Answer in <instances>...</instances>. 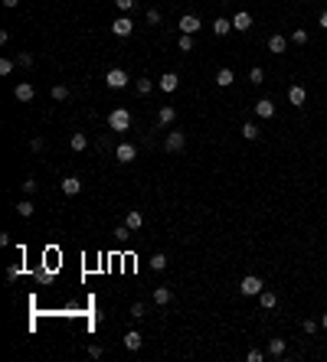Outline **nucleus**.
Instances as JSON below:
<instances>
[{
    "instance_id": "obj_1",
    "label": "nucleus",
    "mask_w": 327,
    "mask_h": 362,
    "mask_svg": "<svg viewBox=\"0 0 327 362\" xmlns=\"http://www.w3.org/2000/svg\"><path fill=\"white\" fill-rule=\"evenodd\" d=\"M108 128L111 131H128L131 128V111L128 108H115L108 114Z\"/></svg>"
},
{
    "instance_id": "obj_2",
    "label": "nucleus",
    "mask_w": 327,
    "mask_h": 362,
    "mask_svg": "<svg viewBox=\"0 0 327 362\" xmlns=\"http://www.w3.org/2000/svg\"><path fill=\"white\" fill-rule=\"evenodd\" d=\"M262 290H265V284H262V277H255V274L242 277V284H239V294H242V297H259Z\"/></svg>"
},
{
    "instance_id": "obj_3",
    "label": "nucleus",
    "mask_w": 327,
    "mask_h": 362,
    "mask_svg": "<svg viewBox=\"0 0 327 362\" xmlns=\"http://www.w3.org/2000/svg\"><path fill=\"white\" fill-rule=\"evenodd\" d=\"M177 30H180V33H186V36H193V33H200V30H203V23H200V20L193 17V13H183V17L177 20Z\"/></svg>"
},
{
    "instance_id": "obj_4",
    "label": "nucleus",
    "mask_w": 327,
    "mask_h": 362,
    "mask_svg": "<svg viewBox=\"0 0 327 362\" xmlns=\"http://www.w3.org/2000/svg\"><path fill=\"white\" fill-rule=\"evenodd\" d=\"M111 33H115V36H121V39H128L131 33H134V23H131V17H128V13H121V17H118L115 23H111Z\"/></svg>"
},
{
    "instance_id": "obj_5",
    "label": "nucleus",
    "mask_w": 327,
    "mask_h": 362,
    "mask_svg": "<svg viewBox=\"0 0 327 362\" xmlns=\"http://www.w3.org/2000/svg\"><path fill=\"white\" fill-rule=\"evenodd\" d=\"M164 147L170 150V154H180V150L186 147V137H183V131H170V134H167V141H164Z\"/></svg>"
},
{
    "instance_id": "obj_6",
    "label": "nucleus",
    "mask_w": 327,
    "mask_h": 362,
    "mask_svg": "<svg viewBox=\"0 0 327 362\" xmlns=\"http://www.w3.org/2000/svg\"><path fill=\"white\" fill-rule=\"evenodd\" d=\"M105 85L108 88H124V85H128V72H124V69H108Z\"/></svg>"
},
{
    "instance_id": "obj_7",
    "label": "nucleus",
    "mask_w": 327,
    "mask_h": 362,
    "mask_svg": "<svg viewBox=\"0 0 327 362\" xmlns=\"http://www.w3.org/2000/svg\"><path fill=\"white\" fill-rule=\"evenodd\" d=\"M232 30H239V33L252 30V13H249V10H239V13L232 17Z\"/></svg>"
},
{
    "instance_id": "obj_8",
    "label": "nucleus",
    "mask_w": 327,
    "mask_h": 362,
    "mask_svg": "<svg viewBox=\"0 0 327 362\" xmlns=\"http://www.w3.org/2000/svg\"><path fill=\"white\" fill-rule=\"evenodd\" d=\"M173 121H177V108H173V104H161V111H157V124L167 128V124H173Z\"/></svg>"
},
{
    "instance_id": "obj_9",
    "label": "nucleus",
    "mask_w": 327,
    "mask_h": 362,
    "mask_svg": "<svg viewBox=\"0 0 327 362\" xmlns=\"http://www.w3.org/2000/svg\"><path fill=\"white\" fill-rule=\"evenodd\" d=\"M288 101L295 104V108H301V104L308 101V88H304V85H291L288 88Z\"/></svg>"
},
{
    "instance_id": "obj_10",
    "label": "nucleus",
    "mask_w": 327,
    "mask_h": 362,
    "mask_svg": "<svg viewBox=\"0 0 327 362\" xmlns=\"http://www.w3.org/2000/svg\"><path fill=\"white\" fill-rule=\"evenodd\" d=\"M115 157L121 160V163H131V160L137 157V147H134V144H118V147H115Z\"/></svg>"
},
{
    "instance_id": "obj_11",
    "label": "nucleus",
    "mask_w": 327,
    "mask_h": 362,
    "mask_svg": "<svg viewBox=\"0 0 327 362\" xmlns=\"http://www.w3.org/2000/svg\"><path fill=\"white\" fill-rule=\"evenodd\" d=\"M33 95H36V88H33L30 82H20V85L13 88V98L17 101H33Z\"/></svg>"
},
{
    "instance_id": "obj_12",
    "label": "nucleus",
    "mask_w": 327,
    "mask_h": 362,
    "mask_svg": "<svg viewBox=\"0 0 327 362\" xmlns=\"http://www.w3.org/2000/svg\"><path fill=\"white\" fill-rule=\"evenodd\" d=\"M285 49H288V39H285L282 33H275V36H268V52H272V55H282Z\"/></svg>"
},
{
    "instance_id": "obj_13",
    "label": "nucleus",
    "mask_w": 327,
    "mask_h": 362,
    "mask_svg": "<svg viewBox=\"0 0 327 362\" xmlns=\"http://www.w3.org/2000/svg\"><path fill=\"white\" fill-rule=\"evenodd\" d=\"M255 114H259V117H265V121H268V117H275V101H272V98L255 101Z\"/></svg>"
},
{
    "instance_id": "obj_14",
    "label": "nucleus",
    "mask_w": 327,
    "mask_h": 362,
    "mask_svg": "<svg viewBox=\"0 0 327 362\" xmlns=\"http://www.w3.org/2000/svg\"><path fill=\"white\" fill-rule=\"evenodd\" d=\"M62 193H66V196H79L82 193V179L79 176H66L62 179Z\"/></svg>"
},
{
    "instance_id": "obj_15",
    "label": "nucleus",
    "mask_w": 327,
    "mask_h": 362,
    "mask_svg": "<svg viewBox=\"0 0 327 362\" xmlns=\"http://www.w3.org/2000/svg\"><path fill=\"white\" fill-rule=\"evenodd\" d=\"M157 85H161L164 92H177V85H180L177 72H164V75H161V82H157Z\"/></svg>"
},
{
    "instance_id": "obj_16",
    "label": "nucleus",
    "mask_w": 327,
    "mask_h": 362,
    "mask_svg": "<svg viewBox=\"0 0 327 362\" xmlns=\"http://www.w3.org/2000/svg\"><path fill=\"white\" fill-rule=\"evenodd\" d=\"M141 343H144V339H141V333H137V330H128V333H124V349L134 352V349H141Z\"/></svg>"
},
{
    "instance_id": "obj_17",
    "label": "nucleus",
    "mask_w": 327,
    "mask_h": 362,
    "mask_svg": "<svg viewBox=\"0 0 327 362\" xmlns=\"http://www.w3.org/2000/svg\"><path fill=\"white\" fill-rule=\"evenodd\" d=\"M124 225H128V228H131V232H137V228H141V225H144V215H141V212H137V209H131V212H128V215H124Z\"/></svg>"
},
{
    "instance_id": "obj_18",
    "label": "nucleus",
    "mask_w": 327,
    "mask_h": 362,
    "mask_svg": "<svg viewBox=\"0 0 327 362\" xmlns=\"http://www.w3.org/2000/svg\"><path fill=\"white\" fill-rule=\"evenodd\" d=\"M229 30H232V20H226V17L213 20V33H216V36H229Z\"/></svg>"
},
{
    "instance_id": "obj_19",
    "label": "nucleus",
    "mask_w": 327,
    "mask_h": 362,
    "mask_svg": "<svg viewBox=\"0 0 327 362\" xmlns=\"http://www.w3.org/2000/svg\"><path fill=\"white\" fill-rule=\"evenodd\" d=\"M232 82H236V72H232V69H219V72H216V85H219V88H229Z\"/></svg>"
},
{
    "instance_id": "obj_20",
    "label": "nucleus",
    "mask_w": 327,
    "mask_h": 362,
    "mask_svg": "<svg viewBox=\"0 0 327 362\" xmlns=\"http://www.w3.org/2000/svg\"><path fill=\"white\" fill-rule=\"evenodd\" d=\"M69 144H72V150H75V154H82V150H85V147H88V137H85V134H82V131H75V134H72V137H69Z\"/></svg>"
},
{
    "instance_id": "obj_21",
    "label": "nucleus",
    "mask_w": 327,
    "mask_h": 362,
    "mask_svg": "<svg viewBox=\"0 0 327 362\" xmlns=\"http://www.w3.org/2000/svg\"><path fill=\"white\" fill-rule=\"evenodd\" d=\"M173 300V290L170 287H157L154 290V304H161V307H164V304H170Z\"/></svg>"
},
{
    "instance_id": "obj_22",
    "label": "nucleus",
    "mask_w": 327,
    "mask_h": 362,
    "mask_svg": "<svg viewBox=\"0 0 327 362\" xmlns=\"http://www.w3.org/2000/svg\"><path fill=\"white\" fill-rule=\"evenodd\" d=\"M259 134H262V131L255 128L252 121H246V124H242V137H246V141H259Z\"/></svg>"
},
{
    "instance_id": "obj_23",
    "label": "nucleus",
    "mask_w": 327,
    "mask_h": 362,
    "mask_svg": "<svg viewBox=\"0 0 327 362\" xmlns=\"http://www.w3.org/2000/svg\"><path fill=\"white\" fill-rule=\"evenodd\" d=\"M259 304H262V307H265V310H272L275 304H278V297L272 294V290H262V294H259Z\"/></svg>"
},
{
    "instance_id": "obj_24",
    "label": "nucleus",
    "mask_w": 327,
    "mask_h": 362,
    "mask_svg": "<svg viewBox=\"0 0 327 362\" xmlns=\"http://www.w3.org/2000/svg\"><path fill=\"white\" fill-rule=\"evenodd\" d=\"M33 209H36V206H33L30 199H20V203H17V212L23 215V219H30V215H33Z\"/></svg>"
},
{
    "instance_id": "obj_25",
    "label": "nucleus",
    "mask_w": 327,
    "mask_h": 362,
    "mask_svg": "<svg viewBox=\"0 0 327 362\" xmlns=\"http://www.w3.org/2000/svg\"><path fill=\"white\" fill-rule=\"evenodd\" d=\"M151 268H154V271H164V268H167V255H164V252L151 255Z\"/></svg>"
},
{
    "instance_id": "obj_26",
    "label": "nucleus",
    "mask_w": 327,
    "mask_h": 362,
    "mask_svg": "<svg viewBox=\"0 0 327 362\" xmlns=\"http://www.w3.org/2000/svg\"><path fill=\"white\" fill-rule=\"evenodd\" d=\"M249 82H252V85H262V82H265V72H262L259 66H252L249 69Z\"/></svg>"
},
{
    "instance_id": "obj_27",
    "label": "nucleus",
    "mask_w": 327,
    "mask_h": 362,
    "mask_svg": "<svg viewBox=\"0 0 327 362\" xmlns=\"http://www.w3.org/2000/svg\"><path fill=\"white\" fill-rule=\"evenodd\" d=\"M285 352V339H268V356H282Z\"/></svg>"
},
{
    "instance_id": "obj_28",
    "label": "nucleus",
    "mask_w": 327,
    "mask_h": 362,
    "mask_svg": "<svg viewBox=\"0 0 327 362\" xmlns=\"http://www.w3.org/2000/svg\"><path fill=\"white\" fill-rule=\"evenodd\" d=\"M177 49H180V52H190V49H193V36L180 33V39H177Z\"/></svg>"
},
{
    "instance_id": "obj_29",
    "label": "nucleus",
    "mask_w": 327,
    "mask_h": 362,
    "mask_svg": "<svg viewBox=\"0 0 327 362\" xmlns=\"http://www.w3.org/2000/svg\"><path fill=\"white\" fill-rule=\"evenodd\" d=\"M66 98H69V88L66 85H56L53 88V101H66Z\"/></svg>"
},
{
    "instance_id": "obj_30",
    "label": "nucleus",
    "mask_w": 327,
    "mask_h": 362,
    "mask_svg": "<svg viewBox=\"0 0 327 362\" xmlns=\"http://www.w3.org/2000/svg\"><path fill=\"white\" fill-rule=\"evenodd\" d=\"M134 88H137V95H151V79H137Z\"/></svg>"
},
{
    "instance_id": "obj_31",
    "label": "nucleus",
    "mask_w": 327,
    "mask_h": 362,
    "mask_svg": "<svg viewBox=\"0 0 327 362\" xmlns=\"http://www.w3.org/2000/svg\"><path fill=\"white\" fill-rule=\"evenodd\" d=\"M148 23H151V26L161 23V10H157V7H148Z\"/></svg>"
},
{
    "instance_id": "obj_32",
    "label": "nucleus",
    "mask_w": 327,
    "mask_h": 362,
    "mask_svg": "<svg viewBox=\"0 0 327 362\" xmlns=\"http://www.w3.org/2000/svg\"><path fill=\"white\" fill-rule=\"evenodd\" d=\"M317 326H321L317 320H304V323H301V330L308 333V336H314V333H317Z\"/></svg>"
},
{
    "instance_id": "obj_33",
    "label": "nucleus",
    "mask_w": 327,
    "mask_h": 362,
    "mask_svg": "<svg viewBox=\"0 0 327 362\" xmlns=\"http://www.w3.org/2000/svg\"><path fill=\"white\" fill-rule=\"evenodd\" d=\"M17 66H20V69H30V66H33V55H30V52H20V55H17Z\"/></svg>"
},
{
    "instance_id": "obj_34",
    "label": "nucleus",
    "mask_w": 327,
    "mask_h": 362,
    "mask_svg": "<svg viewBox=\"0 0 327 362\" xmlns=\"http://www.w3.org/2000/svg\"><path fill=\"white\" fill-rule=\"evenodd\" d=\"M291 39H295L298 46H304V43H308V30H295V33H291Z\"/></svg>"
},
{
    "instance_id": "obj_35",
    "label": "nucleus",
    "mask_w": 327,
    "mask_h": 362,
    "mask_svg": "<svg viewBox=\"0 0 327 362\" xmlns=\"http://www.w3.org/2000/svg\"><path fill=\"white\" fill-rule=\"evenodd\" d=\"M13 66H17L13 59H0V75H10V72H13Z\"/></svg>"
},
{
    "instance_id": "obj_36",
    "label": "nucleus",
    "mask_w": 327,
    "mask_h": 362,
    "mask_svg": "<svg viewBox=\"0 0 327 362\" xmlns=\"http://www.w3.org/2000/svg\"><path fill=\"white\" fill-rule=\"evenodd\" d=\"M246 359H249V362H262V359H265V352H262V349H249Z\"/></svg>"
},
{
    "instance_id": "obj_37",
    "label": "nucleus",
    "mask_w": 327,
    "mask_h": 362,
    "mask_svg": "<svg viewBox=\"0 0 327 362\" xmlns=\"http://www.w3.org/2000/svg\"><path fill=\"white\" fill-rule=\"evenodd\" d=\"M128 235H131V228H128V225H118V228H115V238H118V242H124Z\"/></svg>"
},
{
    "instance_id": "obj_38",
    "label": "nucleus",
    "mask_w": 327,
    "mask_h": 362,
    "mask_svg": "<svg viewBox=\"0 0 327 362\" xmlns=\"http://www.w3.org/2000/svg\"><path fill=\"white\" fill-rule=\"evenodd\" d=\"M36 281H39V284H50V281H53V271H46V268H39V274H36Z\"/></svg>"
},
{
    "instance_id": "obj_39",
    "label": "nucleus",
    "mask_w": 327,
    "mask_h": 362,
    "mask_svg": "<svg viewBox=\"0 0 327 362\" xmlns=\"http://www.w3.org/2000/svg\"><path fill=\"white\" fill-rule=\"evenodd\" d=\"M144 313H148V307H144V304H134V307H131V317H134V320H141Z\"/></svg>"
},
{
    "instance_id": "obj_40",
    "label": "nucleus",
    "mask_w": 327,
    "mask_h": 362,
    "mask_svg": "<svg viewBox=\"0 0 327 362\" xmlns=\"http://www.w3.org/2000/svg\"><path fill=\"white\" fill-rule=\"evenodd\" d=\"M115 7H118V10H121V13H128L131 7H134V0H115Z\"/></svg>"
},
{
    "instance_id": "obj_41",
    "label": "nucleus",
    "mask_w": 327,
    "mask_h": 362,
    "mask_svg": "<svg viewBox=\"0 0 327 362\" xmlns=\"http://www.w3.org/2000/svg\"><path fill=\"white\" fill-rule=\"evenodd\" d=\"M20 271H23L20 264H10V268H7V277H10V281H17V277H20Z\"/></svg>"
},
{
    "instance_id": "obj_42",
    "label": "nucleus",
    "mask_w": 327,
    "mask_h": 362,
    "mask_svg": "<svg viewBox=\"0 0 327 362\" xmlns=\"http://www.w3.org/2000/svg\"><path fill=\"white\" fill-rule=\"evenodd\" d=\"M23 193H36V179H33V176L23 179Z\"/></svg>"
},
{
    "instance_id": "obj_43",
    "label": "nucleus",
    "mask_w": 327,
    "mask_h": 362,
    "mask_svg": "<svg viewBox=\"0 0 327 362\" xmlns=\"http://www.w3.org/2000/svg\"><path fill=\"white\" fill-rule=\"evenodd\" d=\"M317 23H321V26H324V30H327V10L321 13V20H317Z\"/></svg>"
},
{
    "instance_id": "obj_44",
    "label": "nucleus",
    "mask_w": 327,
    "mask_h": 362,
    "mask_svg": "<svg viewBox=\"0 0 327 362\" xmlns=\"http://www.w3.org/2000/svg\"><path fill=\"white\" fill-rule=\"evenodd\" d=\"M17 4H20V0H4V7H10V10H13Z\"/></svg>"
},
{
    "instance_id": "obj_45",
    "label": "nucleus",
    "mask_w": 327,
    "mask_h": 362,
    "mask_svg": "<svg viewBox=\"0 0 327 362\" xmlns=\"http://www.w3.org/2000/svg\"><path fill=\"white\" fill-rule=\"evenodd\" d=\"M321 326H324V330H327V313H324V317H321Z\"/></svg>"
}]
</instances>
